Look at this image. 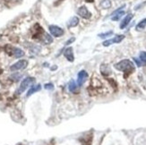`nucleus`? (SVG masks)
Returning <instances> with one entry per match:
<instances>
[{"label":"nucleus","mask_w":146,"mask_h":145,"mask_svg":"<svg viewBox=\"0 0 146 145\" xmlns=\"http://www.w3.org/2000/svg\"><path fill=\"white\" fill-rule=\"evenodd\" d=\"M115 68L120 72L131 73L135 70V65H134V63L130 61L129 59H124L117 63L115 65Z\"/></svg>","instance_id":"f257e3e1"},{"label":"nucleus","mask_w":146,"mask_h":145,"mask_svg":"<svg viewBox=\"0 0 146 145\" xmlns=\"http://www.w3.org/2000/svg\"><path fill=\"white\" fill-rule=\"evenodd\" d=\"M34 81H35V79L33 77H26V78H24L22 81V83H21L20 86H19L18 90L16 91V94H17V95H20V94L24 92V91H26L27 88L30 87L31 84L34 83Z\"/></svg>","instance_id":"f03ea898"},{"label":"nucleus","mask_w":146,"mask_h":145,"mask_svg":"<svg viewBox=\"0 0 146 145\" xmlns=\"http://www.w3.org/2000/svg\"><path fill=\"white\" fill-rule=\"evenodd\" d=\"M5 50L10 56H15V58H23V56H24V52L19 48H15V47L7 45L5 47Z\"/></svg>","instance_id":"7ed1b4c3"},{"label":"nucleus","mask_w":146,"mask_h":145,"mask_svg":"<svg viewBox=\"0 0 146 145\" xmlns=\"http://www.w3.org/2000/svg\"><path fill=\"white\" fill-rule=\"evenodd\" d=\"M28 66V61L27 60H24V59H22V60H19L17 61L15 64H13L11 66H10V71L11 72H17V71H20V70H23V69H25Z\"/></svg>","instance_id":"20e7f679"},{"label":"nucleus","mask_w":146,"mask_h":145,"mask_svg":"<svg viewBox=\"0 0 146 145\" xmlns=\"http://www.w3.org/2000/svg\"><path fill=\"white\" fill-rule=\"evenodd\" d=\"M48 30L50 34L55 38H59L64 34V30L58 26H56V25H50L48 27Z\"/></svg>","instance_id":"39448f33"},{"label":"nucleus","mask_w":146,"mask_h":145,"mask_svg":"<svg viewBox=\"0 0 146 145\" xmlns=\"http://www.w3.org/2000/svg\"><path fill=\"white\" fill-rule=\"evenodd\" d=\"M124 39H125V36H124V35H117V36H116V37H114L113 39L105 40L102 44H103V46H104V47H109V46L111 45V44H115V43H119V42H121Z\"/></svg>","instance_id":"423d86ee"},{"label":"nucleus","mask_w":146,"mask_h":145,"mask_svg":"<svg viewBox=\"0 0 146 145\" xmlns=\"http://www.w3.org/2000/svg\"><path fill=\"white\" fill-rule=\"evenodd\" d=\"M77 14H78V15H80L84 19H90L92 17V14L89 12L86 6H81V7H79L78 11H77Z\"/></svg>","instance_id":"0eeeda50"},{"label":"nucleus","mask_w":146,"mask_h":145,"mask_svg":"<svg viewBox=\"0 0 146 145\" xmlns=\"http://www.w3.org/2000/svg\"><path fill=\"white\" fill-rule=\"evenodd\" d=\"M88 78V73L86 71L84 70H82L78 73L77 74V84L78 86H82V85H84V83L86 81Z\"/></svg>","instance_id":"6e6552de"},{"label":"nucleus","mask_w":146,"mask_h":145,"mask_svg":"<svg viewBox=\"0 0 146 145\" xmlns=\"http://www.w3.org/2000/svg\"><path fill=\"white\" fill-rule=\"evenodd\" d=\"M64 56H65V58L69 62H74V49H73V48H71V47L67 48L65 50Z\"/></svg>","instance_id":"1a4fd4ad"},{"label":"nucleus","mask_w":146,"mask_h":145,"mask_svg":"<svg viewBox=\"0 0 146 145\" xmlns=\"http://www.w3.org/2000/svg\"><path fill=\"white\" fill-rule=\"evenodd\" d=\"M133 16H134V15H133L132 14H128L127 15H126L124 19H123V21L121 22V23H120V29H125L126 26H127V25L129 24V23L131 22V20H132V19H133Z\"/></svg>","instance_id":"9d476101"},{"label":"nucleus","mask_w":146,"mask_h":145,"mask_svg":"<svg viewBox=\"0 0 146 145\" xmlns=\"http://www.w3.org/2000/svg\"><path fill=\"white\" fill-rule=\"evenodd\" d=\"M78 23H79V18L77 16H74L70 19V20H69V22L67 23V27L68 28L75 27V26H77Z\"/></svg>","instance_id":"9b49d317"},{"label":"nucleus","mask_w":146,"mask_h":145,"mask_svg":"<svg viewBox=\"0 0 146 145\" xmlns=\"http://www.w3.org/2000/svg\"><path fill=\"white\" fill-rule=\"evenodd\" d=\"M41 41L46 45H48V44H51L53 42V38L48 33H44L41 38Z\"/></svg>","instance_id":"f8f14e48"},{"label":"nucleus","mask_w":146,"mask_h":145,"mask_svg":"<svg viewBox=\"0 0 146 145\" xmlns=\"http://www.w3.org/2000/svg\"><path fill=\"white\" fill-rule=\"evenodd\" d=\"M41 90V85L40 84H38V85H33L31 87V89L28 91L27 92V97H30L31 95H33V94H34L35 92L39 91Z\"/></svg>","instance_id":"ddd939ff"},{"label":"nucleus","mask_w":146,"mask_h":145,"mask_svg":"<svg viewBox=\"0 0 146 145\" xmlns=\"http://www.w3.org/2000/svg\"><path fill=\"white\" fill-rule=\"evenodd\" d=\"M145 27H146V18L143 19L142 21H140L137 23V25L135 26V30L137 31H141V30H144Z\"/></svg>","instance_id":"4468645a"},{"label":"nucleus","mask_w":146,"mask_h":145,"mask_svg":"<svg viewBox=\"0 0 146 145\" xmlns=\"http://www.w3.org/2000/svg\"><path fill=\"white\" fill-rule=\"evenodd\" d=\"M100 6L104 9H109L111 7V2L110 0H102L100 2Z\"/></svg>","instance_id":"2eb2a0df"},{"label":"nucleus","mask_w":146,"mask_h":145,"mask_svg":"<svg viewBox=\"0 0 146 145\" xmlns=\"http://www.w3.org/2000/svg\"><path fill=\"white\" fill-rule=\"evenodd\" d=\"M76 83H75V81L74 80H71L70 81H69V83H68V90L69 91H71V92H74L76 91Z\"/></svg>","instance_id":"dca6fc26"},{"label":"nucleus","mask_w":146,"mask_h":145,"mask_svg":"<svg viewBox=\"0 0 146 145\" xmlns=\"http://www.w3.org/2000/svg\"><path fill=\"white\" fill-rule=\"evenodd\" d=\"M125 15V12L122 10V11H120V12H118V13H117V14H115L114 15H112V17H111V19L113 21H118L120 18H121L123 15Z\"/></svg>","instance_id":"f3484780"},{"label":"nucleus","mask_w":146,"mask_h":145,"mask_svg":"<svg viewBox=\"0 0 146 145\" xmlns=\"http://www.w3.org/2000/svg\"><path fill=\"white\" fill-rule=\"evenodd\" d=\"M113 34V31L112 30H110L108 31V32H104V33H100L98 36L100 38H101V39H104V38H108V37H110L111 35Z\"/></svg>","instance_id":"a211bd4d"},{"label":"nucleus","mask_w":146,"mask_h":145,"mask_svg":"<svg viewBox=\"0 0 146 145\" xmlns=\"http://www.w3.org/2000/svg\"><path fill=\"white\" fill-rule=\"evenodd\" d=\"M104 67H105V70H102V69H100V72L102 73V74H105V75H108V74H110V69L109 67V66L108 65H104Z\"/></svg>","instance_id":"6ab92c4d"},{"label":"nucleus","mask_w":146,"mask_h":145,"mask_svg":"<svg viewBox=\"0 0 146 145\" xmlns=\"http://www.w3.org/2000/svg\"><path fill=\"white\" fill-rule=\"evenodd\" d=\"M139 56H140V60L142 62L146 63V52L145 51H142L140 53V55H139Z\"/></svg>","instance_id":"aec40b11"},{"label":"nucleus","mask_w":146,"mask_h":145,"mask_svg":"<svg viewBox=\"0 0 146 145\" xmlns=\"http://www.w3.org/2000/svg\"><path fill=\"white\" fill-rule=\"evenodd\" d=\"M44 88H45L46 90H53L54 89V85L52 83H47V84H45Z\"/></svg>","instance_id":"412c9836"},{"label":"nucleus","mask_w":146,"mask_h":145,"mask_svg":"<svg viewBox=\"0 0 146 145\" xmlns=\"http://www.w3.org/2000/svg\"><path fill=\"white\" fill-rule=\"evenodd\" d=\"M75 40V38H71L70 40H68L66 42V45H69V44H71V43H73L74 41Z\"/></svg>","instance_id":"4be33fe9"},{"label":"nucleus","mask_w":146,"mask_h":145,"mask_svg":"<svg viewBox=\"0 0 146 145\" xmlns=\"http://www.w3.org/2000/svg\"><path fill=\"white\" fill-rule=\"evenodd\" d=\"M134 60L135 61V63L137 64V66H142V62L139 60V59H137V58H134Z\"/></svg>","instance_id":"5701e85b"}]
</instances>
